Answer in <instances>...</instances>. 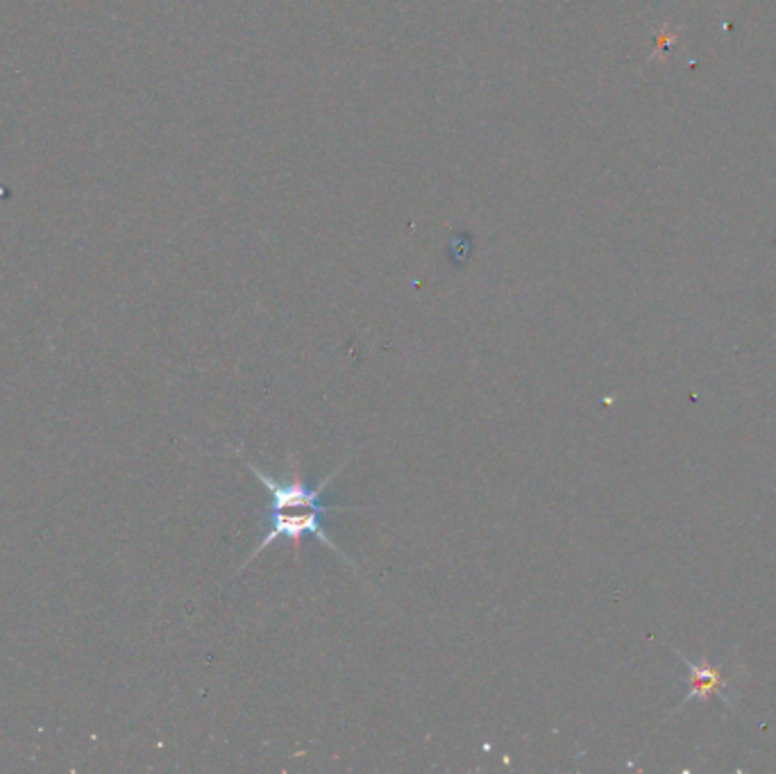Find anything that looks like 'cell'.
<instances>
[{
	"label": "cell",
	"mask_w": 776,
	"mask_h": 774,
	"mask_svg": "<svg viewBox=\"0 0 776 774\" xmlns=\"http://www.w3.org/2000/svg\"><path fill=\"white\" fill-rule=\"evenodd\" d=\"M246 466L250 468V473L255 475L261 484H264V489L271 493V507H268V523H271V529H268V534L261 538L257 548L252 550L250 557L243 561L241 570L248 568L250 563L259 557L261 550H266L268 545L280 541V538H284V541H291L295 559H298L300 550H302V538L305 536L318 538V541L323 543L325 548H330L332 552L339 554V557L348 563V566L357 570V566H354V563L345 557V552L332 541L330 536H327V532L323 529V516H327V513L357 511V507H332V504H325V500H323V493L327 491V486H330L332 479L341 473L343 464L336 470H332V473L327 475L325 479H320L316 486H309L305 482L300 464L295 459L291 464L289 479H277L273 475H268L257 464H252V461H246Z\"/></svg>",
	"instance_id": "cell-1"
},
{
	"label": "cell",
	"mask_w": 776,
	"mask_h": 774,
	"mask_svg": "<svg viewBox=\"0 0 776 774\" xmlns=\"http://www.w3.org/2000/svg\"><path fill=\"white\" fill-rule=\"evenodd\" d=\"M686 661L688 666V672H690V693L686 695V700H690V697H708L713 693H724V681H722V675L718 670H715L713 666H708V663H702V666H693L688 659Z\"/></svg>",
	"instance_id": "cell-2"
}]
</instances>
